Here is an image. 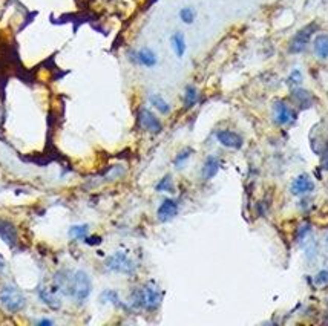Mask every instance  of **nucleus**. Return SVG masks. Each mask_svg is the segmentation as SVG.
Returning <instances> with one entry per match:
<instances>
[{
    "mask_svg": "<svg viewBox=\"0 0 328 326\" xmlns=\"http://www.w3.org/2000/svg\"><path fill=\"white\" fill-rule=\"evenodd\" d=\"M163 300V293L152 282L143 288H135L130 294V305L137 310L155 311L160 308Z\"/></svg>",
    "mask_w": 328,
    "mask_h": 326,
    "instance_id": "1",
    "label": "nucleus"
},
{
    "mask_svg": "<svg viewBox=\"0 0 328 326\" xmlns=\"http://www.w3.org/2000/svg\"><path fill=\"white\" fill-rule=\"evenodd\" d=\"M92 293V281L83 270H77L71 274L64 294L69 296L77 305H83Z\"/></svg>",
    "mask_w": 328,
    "mask_h": 326,
    "instance_id": "2",
    "label": "nucleus"
},
{
    "mask_svg": "<svg viewBox=\"0 0 328 326\" xmlns=\"http://www.w3.org/2000/svg\"><path fill=\"white\" fill-rule=\"evenodd\" d=\"M0 307L9 314L20 313L26 307V297L18 288L5 285L0 288Z\"/></svg>",
    "mask_w": 328,
    "mask_h": 326,
    "instance_id": "3",
    "label": "nucleus"
},
{
    "mask_svg": "<svg viewBox=\"0 0 328 326\" xmlns=\"http://www.w3.org/2000/svg\"><path fill=\"white\" fill-rule=\"evenodd\" d=\"M104 267H106L107 271L127 274V276H130V274H134L137 271L135 262L127 256V253H123V251H117V253L111 254L104 261Z\"/></svg>",
    "mask_w": 328,
    "mask_h": 326,
    "instance_id": "4",
    "label": "nucleus"
},
{
    "mask_svg": "<svg viewBox=\"0 0 328 326\" xmlns=\"http://www.w3.org/2000/svg\"><path fill=\"white\" fill-rule=\"evenodd\" d=\"M316 31H318V25L316 23H310L305 28L299 29L295 34V37L292 38L289 51L292 54H301V52H304L307 49V46H309V43H310V40H312V37H313V34Z\"/></svg>",
    "mask_w": 328,
    "mask_h": 326,
    "instance_id": "5",
    "label": "nucleus"
},
{
    "mask_svg": "<svg viewBox=\"0 0 328 326\" xmlns=\"http://www.w3.org/2000/svg\"><path fill=\"white\" fill-rule=\"evenodd\" d=\"M272 115H273V121L278 126H287V124H290V123H293L296 120L295 110L282 100H278V101L273 103Z\"/></svg>",
    "mask_w": 328,
    "mask_h": 326,
    "instance_id": "6",
    "label": "nucleus"
},
{
    "mask_svg": "<svg viewBox=\"0 0 328 326\" xmlns=\"http://www.w3.org/2000/svg\"><path fill=\"white\" fill-rule=\"evenodd\" d=\"M138 124L143 130L150 132V133H161V130H163L161 121L146 107H141L138 112Z\"/></svg>",
    "mask_w": 328,
    "mask_h": 326,
    "instance_id": "7",
    "label": "nucleus"
},
{
    "mask_svg": "<svg viewBox=\"0 0 328 326\" xmlns=\"http://www.w3.org/2000/svg\"><path fill=\"white\" fill-rule=\"evenodd\" d=\"M315 190V182L313 179L310 178V175L307 173H302L299 176H296L290 185V192L292 195L295 196H304V195H309Z\"/></svg>",
    "mask_w": 328,
    "mask_h": 326,
    "instance_id": "8",
    "label": "nucleus"
},
{
    "mask_svg": "<svg viewBox=\"0 0 328 326\" xmlns=\"http://www.w3.org/2000/svg\"><path fill=\"white\" fill-rule=\"evenodd\" d=\"M216 139L221 146L227 147V149H241L244 146V139L239 133L233 132V130H218L216 132Z\"/></svg>",
    "mask_w": 328,
    "mask_h": 326,
    "instance_id": "9",
    "label": "nucleus"
},
{
    "mask_svg": "<svg viewBox=\"0 0 328 326\" xmlns=\"http://www.w3.org/2000/svg\"><path fill=\"white\" fill-rule=\"evenodd\" d=\"M129 57H130V60H132L134 63L141 64V66H146V67H154V66L158 63L157 54H155L150 48H141L140 51L130 52Z\"/></svg>",
    "mask_w": 328,
    "mask_h": 326,
    "instance_id": "10",
    "label": "nucleus"
},
{
    "mask_svg": "<svg viewBox=\"0 0 328 326\" xmlns=\"http://www.w3.org/2000/svg\"><path fill=\"white\" fill-rule=\"evenodd\" d=\"M178 215V202L173 199H164L157 210V218L160 222H169Z\"/></svg>",
    "mask_w": 328,
    "mask_h": 326,
    "instance_id": "11",
    "label": "nucleus"
},
{
    "mask_svg": "<svg viewBox=\"0 0 328 326\" xmlns=\"http://www.w3.org/2000/svg\"><path fill=\"white\" fill-rule=\"evenodd\" d=\"M0 238L2 241L8 245V247H15L17 241H18V235H17V228L14 224H11L9 221L0 219Z\"/></svg>",
    "mask_w": 328,
    "mask_h": 326,
    "instance_id": "12",
    "label": "nucleus"
},
{
    "mask_svg": "<svg viewBox=\"0 0 328 326\" xmlns=\"http://www.w3.org/2000/svg\"><path fill=\"white\" fill-rule=\"evenodd\" d=\"M220 167H221L220 159H218L216 156H213V155H209V156L206 158L204 164H203V169H201V176H203V179H204V181L213 179V178L218 175Z\"/></svg>",
    "mask_w": 328,
    "mask_h": 326,
    "instance_id": "13",
    "label": "nucleus"
},
{
    "mask_svg": "<svg viewBox=\"0 0 328 326\" xmlns=\"http://www.w3.org/2000/svg\"><path fill=\"white\" fill-rule=\"evenodd\" d=\"M38 297L46 307H49L52 310H58L60 305H61V302L58 299V293H55L51 287H48V288H41L40 287L38 288Z\"/></svg>",
    "mask_w": 328,
    "mask_h": 326,
    "instance_id": "14",
    "label": "nucleus"
},
{
    "mask_svg": "<svg viewBox=\"0 0 328 326\" xmlns=\"http://www.w3.org/2000/svg\"><path fill=\"white\" fill-rule=\"evenodd\" d=\"M292 98L301 109H309V107L313 106V95L305 89H301V87L293 89L292 90Z\"/></svg>",
    "mask_w": 328,
    "mask_h": 326,
    "instance_id": "15",
    "label": "nucleus"
},
{
    "mask_svg": "<svg viewBox=\"0 0 328 326\" xmlns=\"http://www.w3.org/2000/svg\"><path fill=\"white\" fill-rule=\"evenodd\" d=\"M313 51L315 55L321 60H327L328 58V34H319L315 37L313 41Z\"/></svg>",
    "mask_w": 328,
    "mask_h": 326,
    "instance_id": "16",
    "label": "nucleus"
},
{
    "mask_svg": "<svg viewBox=\"0 0 328 326\" xmlns=\"http://www.w3.org/2000/svg\"><path fill=\"white\" fill-rule=\"evenodd\" d=\"M170 44H172V49H173L175 55H177L178 58H183L184 54H186V49H187L184 34H183V32H175V34L170 37Z\"/></svg>",
    "mask_w": 328,
    "mask_h": 326,
    "instance_id": "17",
    "label": "nucleus"
},
{
    "mask_svg": "<svg viewBox=\"0 0 328 326\" xmlns=\"http://www.w3.org/2000/svg\"><path fill=\"white\" fill-rule=\"evenodd\" d=\"M149 101H150V104L160 112V113H163V115H167V113H170V104L161 97V95H158V94H152L150 97H149Z\"/></svg>",
    "mask_w": 328,
    "mask_h": 326,
    "instance_id": "18",
    "label": "nucleus"
},
{
    "mask_svg": "<svg viewBox=\"0 0 328 326\" xmlns=\"http://www.w3.org/2000/svg\"><path fill=\"white\" fill-rule=\"evenodd\" d=\"M100 300H101V304H112L114 307H120V308H124V310H126V305L121 304L118 293L114 291V290H106V291H103V293L100 294Z\"/></svg>",
    "mask_w": 328,
    "mask_h": 326,
    "instance_id": "19",
    "label": "nucleus"
},
{
    "mask_svg": "<svg viewBox=\"0 0 328 326\" xmlns=\"http://www.w3.org/2000/svg\"><path fill=\"white\" fill-rule=\"evenodd\" d=\"M198 90H196V87L195 86H192V84H189L187 87H186V92H184V106L187 107V109H190V107H193L196 103H198Z\"/></svg>",
    "mask_w": 328,
    "mask_h": 326,
    "instance_id": "20",
    "label": "nucleus"
},
{
    "mask_svg": "<svg viewBox=\"0 0 328 326\" xmlns=\"http://www.w3.org/2000/svg\"><path fill=\"white\" fill-rule=\"evenodd\" d=\"M155 190H157V192H167V193H175V185H173L172 176H170V175H166L163 179H160V182L157 184Z\"/></svg>",
    "mask_w": 328,
    "mask_h": 326,
    "instance_id": "21",
    "label": "nucleus"
},
{
    "mask_svg": "<svg viewBox=\"0 0 328 326\" xmlns=\"http://www.w3.org/2000/svg\"><path fill=\"white\" fill-rule=\"evenodd\" d=\"M89 233V225L81 224V225H72L69 228V236L74 239H84Z\"/></svg>",
    "mask_w": 328,
    "mask_h": 326,
    "instance_id": "22",
    "label": "nucleus"
},
{
    "mask_svg": "<svg viewBox=\"0 0 328 326\" xmlns=\"http://www.w3.org/2000/svg\"><path fill=\"white\" fill-rule=\"evenodd\" d=\"M195 17H196V12H195V9H193V8H190V6L181 8V11H180V18H181V21H183V23H186V25H192V23H193V20H195Z\"/></svg>",
    "mask_w": 328,
    "mask_h": 326,
    "instance_id": "23",
    "label": "nucleus"
},
{
    "mask_svg": "<svg viewBox=\"0 0 328 326\" xmlns=\"http://www.w3.org/2000/svg\"><path fill=\"white\" fill-rule=\"evenodd\" d=\"M193 153V149H190V147H186L184 150H181L178 155H177V158L173 159V164H175V167L177 169H181V166L190 158V155Z\"/></svg>",
    "mask_w": 328,
    "mask_h": 326,
    "instance_id": "24",
    "label": "nucleus"
},
{
    "mask_svg": "<svg viewBox=\"0 0 328 326\" xmlns=\"http://www.w3.org/2000/svg\"><path fill=\"white\" fill-rule=\"evenodd\" d=\"M301 83H302V72H301L299 69H293V71L290 72L289 78H287V84H289L290 87H296V86H299Z\"/></svg>",
    "mask_w": 328,
    "mask_h": 326,
    "instance_id": "25",
    "label": "nucleus"
},
{
    "mask_svg": "<svg viewBox=\"0 0 328 326\" xmlns=\"http://www.w3.org/2000/svg\"><path fill=\"white\" fill-rule=\"evenodd\" d=\"M315 284H316V285H319V287H325V285H328L327 270H322V271H319V273L316 274V277H315Z\"/></svg>",
    "mask_w": 328,
    "mask_h": 326,
    "instance_id": "26",
    "label": "nucleus"
},
{
    "mask_svg": "<svg viewBox=\"0 0 328 326\" xmlns=\"http://www.w3.org/2000/svg\"><path fill=\"white\" fill-rule=\"evenodd\" d=\"M84 241V244H88V245H98L100 242H101V238H84L83 239Z\"/></svg>",
    "mask_w": 328,
    "mask_h": 326,
    "instance_id": "27",
    "label": "nucleus"
},
{
    "mask_svg": "<svg viewBox=\"0 0 328 326\" xmlns=\"http://www.w3.org/2000/svg\"><path fill=\"white\" fill-rule=\"evenodd\" d=\"M307 233H310V225L299 227V235H298V239H304Z\"/></svg>",
    "mask_w": 328,
    "mask_h": 326,
    "instance_id": "28",
    "label": "nucleus"
},
{
    "mask_svg": "<svg viewBox=\"0 0 328 326\" xmlns=\"http://www.w3.org/2000/svg\"><path fill=\"white\" fill-rule=\"evenodd\" d=\"M38 326H51L54 322L52 320H49V319H43V320H38V322H35Z\"/></svg>",
    "mask_w": 328,
    "mask_h": 326,
    "instance_id": "29",
    "label": "nucleus"
},
{
    "mask_svg": "<svg viewBox=\"0 0 328 326\" xmlns=\"http://www.w3.org/2000/svg\"><path fill=\"white\" fill-rule=\"evenodd\" d=\"M5 267H6V262H5L3 256L0 254V271H3V270H5Z\"/></svg>",
    "mask_w": 328,
    "mask_h": 326,
    "instance_id": "30",
    "label": "nucleus"
},
{
    "mask_svg": "<svg viewBox=\"0 0 328 326\" xmlns=\"http://www.w3.org/2000/svg\"><path fill=\"white\" fill-rule=\"evenodd\" d=\"M327 169H328V162H327Z\"/></svg>",
    "mask_w": 328,
    "mask_h": 326,
    "instance_id": "31",
    "label": "nucleus"
}]
</instances>
